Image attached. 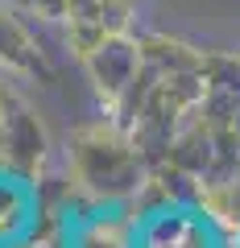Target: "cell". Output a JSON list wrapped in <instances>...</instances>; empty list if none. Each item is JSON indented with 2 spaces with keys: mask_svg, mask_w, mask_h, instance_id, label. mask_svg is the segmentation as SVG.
<instances>
[{
  "mask_svg": "<svg viewBox=\"0 0 240 248\" xmlns=\"http://www.w3.org/2000/svg\"><path fill=\"white\" fill-rule=\"evenodd\" d=\"M120 248H232V240L207 207L191 199H161L128 219Z\"/></svg>",
  "mask_w": 240,
  "mask_h": 248,
  "instance_id": "obj_1",
  "label": "cell"
},
{
  "mask_svg": "<svg viewBox=\"0 0 240 248\" xmlns=\"http://www.w3.org/2000/svg\"><path fill=\"white\" fill-rule=\"evenodd\" d=\"M37 215H42V199L33 182L0 170V248H25L37 232Z\"/></svg>",
  "mask_w": 240,
  "mask_h": 248,
  "instance_id": "obj_2",
  "label": "cell"
},
{
  "mask_svg": "<svg viewBox=\"0 0 240 248\" xmlns=\"http://www.w3.org/2000/svg\"><path fill=\"white\" fill-rule=\"evenodd\" d=\"M232 248H240V232H236V240H232Z\"/></svg>",
  "mask_w": 240,
  "mask_h": 248,
  "instance_id": "obj_3",
  "label": "cell"
}]
</instances>
